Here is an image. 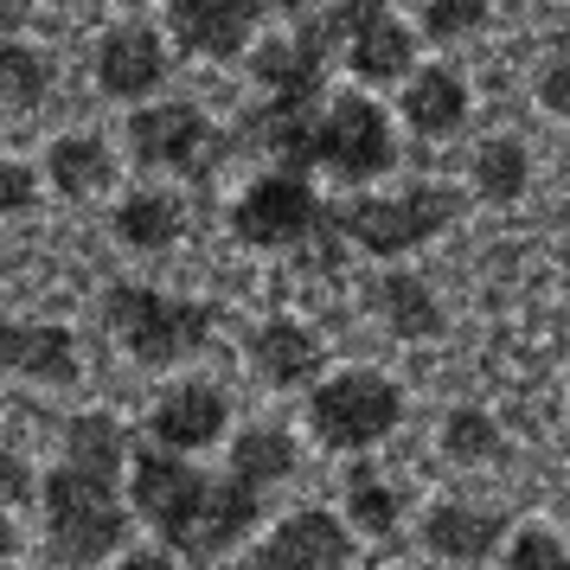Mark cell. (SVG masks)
<instances>
[{"mask_svg":"<svg viewBox=\"0 0 570 570\" xmlns=\"http://www.w3.org/2000/svg\"><path fill=\"white\" fill-rule=\"evenodd\" d=\"M129 493L135 513L160 532L167 551H186V558H218L232 551L263 513V493L237 488L232 474L212 481L186 455H167V449H141L129 462Z\"/></svg>","mask_w":570,"mask_h":570,"instance_id":"obj_1","label":"cell"},{"mask_svg":"<svg viewBox=\"0 0 570 570\" xmlns=\"http://www.w3.org/2000/svg\"><path fill=\"white\" fill-rule=\"evenodd\" d=\"M46 539L58 564H97L129 539V507L109 474L65 462L46 474Z\"/></svg>","mask_w":570,"mask_h":570,"instance_id":"obj_2","label":"cell"},{"mask_svg":"<svg viewBox=\"0 0 570 570\" xmlns=\"http://www.w3.org/2000/svg\"><path fill=\"white\" fill-rule=\"evenodd\" d=\"M104 321L109 334L122 340V353L135 365H174L193 360L212 340V308L206 302H186V295H160L141 283H116L104 295Z\"/></svg>","mask_w":570,"mask_h":570,"instance_id":"obj_3","label":"cell"},{"mask_svg":"<svg viewBox=\"0 0 570 570\" xmlns=\"http://www.w3.org/2000/svg\"><path fill=\"white\" fill-rule=\"evenodd\" d=\"M455 212H462V199H455L449 186L416 180V186H404V193L346 199V206H334V218H340V237H346V244H360L372 257H404L416 244H430L442 225H455Z\"/></svg>","mask_w":570,"mask_h":570,"instance_id":"obj_4","label":"cell"},{"mask_svg":"<svg viewBox=\"0 0 570 570\" xmlns=\"http://www.w3.org/2000/svg\"><path fill=\"white\" fill-rule=\"evenodd\" d=\"M397 423H404V391L385 372H365V365L321 379L308 397V430L334 455H360L372 442H385Z\"/></svg>","mask_w":570,"mask_h":570,"instance_id":"obj_5","label":"cell"},{"mask_svg":"<svg viewBox=\"0 0 570 570\" xmlns=\"http://www.w3.org/2000/svg\"><path fill=\"white\" fill-rule=\"evenodd\" d=\"M232 232L250 250H302L314 237H340L334 206H321V193L308 174H263L257 186H244V199L232 206Z\"/></svg>","mask_w":570,"mask_h":570,"instance_id":"obj_6","label":"cell"},{"mask_svg":"<svg viewBox=\"0 0 570 570\" xmlns=\"http://www.w3.org/2000/svg\"><path fill=\"white\" fill-rule=\"evenodd\" d=\"M314 167H327L346 186H372L397 167V141H391V116L372 97L346 90L334 104H321L314 122Z\"/></svg>","mask_w":570,"mask_h":570,"instance_id":"obj_7","label":"cell"},{"mask_svg":"<svg viewBox=\"0 0 570 570\" xmlns=\"http://www.w3.org/2000/svg\"><path fill=\"white\" fill-rule=\"evenodd\" d=\"M321 27L334 46H346V71L360 83H411L416 78V27L391 13L385 0H346L327 7Z\"/></svg>","mask_w":570,"mask_h":570,"instance_id":"obj_8","label":"cell"},{"mask_svg":"<svg viewBox=\"0 0 570 570\" xmlns=\"http://www.w3.org/2000/svg\"><path fill=\"white\" fill-rule=\"evenodd\" d=\"M334 39L321 27V13H302L283 39H263L257 58H250V71L257 83L269 90V104H288V109H308L314 90L327 83V65H334Z\"/></svg>","mask_w":570,"mask_h":570,"instance_id":"obj_9","label":"cell"},{"mask_svg":"<svg viewBox=\"0 0 570 570\" xmlns=\"http://www.w3.org/2000/svg\"><path fill=\"white\" fill-rule=\"evenodd\" d=\"M129 148L135 160L167 167V174H206L212 155H218V129L206 122V109L193 104H155V109H135Z\"/></svg>","mask_w":570,"mask_h":570,"instance_id":"obj_10","label":"cell"},{"mask_svg":"<svg viewBox=\"0 0 570 570\" xmlns=\"http://www.w3.org/2000/svg\"><path fill=\"white\" fill-rule=\"evenodd\" d=\"M346 525H340L334 513H321V507H308V513H288L269 539L244 558V570H346Z\"/></svg>","mask_w":570,"mask_h":570,"instance_id":"obj_11","label":"cell"},{"mask_svg":"<svg viewBox=\"0 0 570 570\" xmlns=\"http://www.w3.org/2000/svg\"><path fill=\"white\" fill-rule=\"evenodd\" d=\"M225 423H232V397L206 379H186V385H167L155 397V411H148V430L167 455H180V449H212V442L225 436Z\"/></svg>","mask_w":570,"mask_h":570,"instance_id":"obj_12","label":"cell"},{"mask_svg":"<svg viewBox=\"0 0 570 570\" xmlns=\"http://www.w3.org/2000/svg\"><path fill=\"white\" fill-rule=\"evenodd\" d=\"M263 7L257 0H174L167 7V27L193 58H237L257 32Z\"/></svg>","mask_w":570,"mask_h":570,"instance_id":"obj_13","label":"cell"},{"mask_svg":"<svg viewBox=\"0 0 570 570\" xmlns=\"http://www.w3.org/2000/svg\"><path fill=\"white\" fill-rule=\"evenodd\" d=\"M507 519L488 513V507H462V500H442V507H430V519H423V544L436 551L442 564H488L493 551H507Z\"/></svg>","mask_w":570,"mask_h":570,"instance_id":"obj_14","label":"cell"},{"mask_svg":"<svg viewBox=\"0 0 570 570\" xmlns=\"http://www.w3.org/2000/svg\"><path fill=\"white\" fill-rule=\"evenodd\" d=\"M167 78V46H160L155 27H109L104 46H97V83L109 97H148L155 83Z\"/></svg>","mask_w":570,"mask_h":570,"instance_id":"obj_15","label":"cell"},{"mask_svg":"<svg viewBox=\"0 0 570 570\" xmlns=\"http://www.w3.org/2000/svg\"><path fill=\"white\" fill-rule=\"evenodd\" d=\"M250 365H257L276 391H302V385H314V379H321L327 346L314 340V327H302V321L276 314V321H263L257 334H250Z\"/></svg>","mask_w":570,"mask_h":570,"instance_id":"obj_16","label":"cell"},{"mask_svg":"<svg viewBox=\"0 0 570 570\" xmlns=\"http://www.w3.org/2000/svg\"><path fill=\"white\" fill-rule=\"evenodd\" d=\"M397 109H404V122L423 141H449L468 122V78L449 71V65H416V78L404 83Z\"/></svg>","mask_w":570,"mask_h":570,"instance_id":"obj_17","label":"cell"},{"mask_svg":"<svg viewBox=\"0 0 570 570\" xmlns=\"http://www.w3.org/2000/svg\"><path fill=\"white\" fill-rule=\"evenodd\" d=\"M0 372H27L39 385H71L78 379V340L52 321H39V327L0 321Z\"/></svg>","mask_w":570,"mask_h":570,"instance_id":"obj_18","label":"cell"},{"mask_svg":"<svg viewBox=\"0 0 570 570\" xmlns=\"http://www.w3.org/2000/svg\"><path fill=\"white\" fill-rule=\"evenodd\" d=\"M180 232H186L180 193L141 186V193H129V199L116 206V237H122L129 250H167V244H180Z\"/></svg>","mask_w":570,"mask_h":570,"instance_id":"obj_19","label":"cell"},{"mask_svg":"<svg viewBox=\"0 0 570 570\" xmlns=\"http://www.w3.org/2000/svg\"><path fill=\"white\" fill-rule=\"evenodd\" d=\"M372 308L391 327V340H436L442 334V302L430 295L423 276H385V283H372Z\"/></svg>","mask_w":570,"mask_h":570,"instance_id":"obj_20","label":"cell"},{"mask_svg":"<svg viewBox=\"0 0 570 570\" xmlns=\"http://www.w3.org/2000/svg\"><path fill=\"white\" fill-rule=\"evenodd\" d=\"M474 193L481 199H493V206H513L519 193H525V180H532V155H525V141L519 135H488L481 148H474Z\"/></svg>","mask_w":570,"mask_h":570,"instance_id":"obj_21","label":"cell"},{"mask_svg":"<svg viewBox=\"0 0 570 570\" xmlns=\"http://www.w3.org/2000/svg\"><path fill=\"white\" fill-rule=\"evenodd\" d=\"M109 174H116V160H109L104 135H65V141H52V186L58 193L90 199V193L109 186Z\"/></svg>","mask_w":570,"mask_h":570,"instance_id":"obj_22","label":"cell"},{"mask_svg":"<svg viewBox=\"0 0 570 570\" xmlns=\"http://www.w3.org/2000/svg\"><path fill=\"white\" fill-rule=\"evenodd\" d=\"M295 474V442L283 436V430H244L237 436V449H232V481L237 488H250V493H263V488H276V481H288Z\"/></svg>","mask_w":570,"mask_h":570,"instance_id":"obj_23","label":"cell"},{"mask_svg":"<svg viewBox=\"0 0 570 570\" xmlns=\"http://www.w3.org/2000/svg\"><path fill=\"white\" fill-rule=\"evenodd\" d=\"M346 519L360 525L365 539H391V532H397V519H404V493L391 488L385 474L353 468V474H346Z\"/></svg>","mask_w":570,"mask_h":570,"instance_id":"obj_24","label":"cell"},{"mask_svg":"<svg viewBox=\"0 0 570 570\" xmlns=\"http://www.w3.org/2000/svg\"><path fill=\"white\" fill-rule=\"evenodd\" d=\"M65 442H71V462L90 468V474H109V481H116V468L129 462V436H122L116 416H78L65 430Z\"/></svg>","mask_w":570,"mask_h":570,"instance_id":"obj_25","label":"cell"},{"mask_svg":"<svg viewBox=\"0 0 570 570\" xmlns=\"http://www.w3.org/2000/svg\"><path fill=\"white\" fill-rule=\"evenodd\" d=\"M46 90H52V65H46V52H32V46H0V104L39 109L46 104Z\"/></svg>","mask_w":570,"mask_h":570,"instance_id":"obj_26","label":"cell"},{"mask_svg":"<svg viewBox=\"0 0 570 570\" xmlns=\"http://www.w3.org/2000/svg\"><path fill=\"white\" fill-rule=\"evenodd\" d=\"M442 455L449 462H462V468H481L500 455V423L481 411H449L442 416Z\"/></svg>","mask_w":570,"mask_h":570,"instance_id":"obj_27","label":"cell"},{"mask_svg":"<svg viewBox=\"0 0 570 570\" xmlns=\"http://www.w3.org/2000/svg\"><path fill=\"white\" fill-rule=\"evenodd\" d=\"M493 20L488 0H423L416 7V39H474Z\"/></svg>","mask_w":570,"mask_h":570,"instance_id":"obj_28","label":"cell"},{"mask_svg":"<svg viewBox=\"0 0 570 570\" xmlns=\"http://www.w3.org/2000/svg\"><path fill=\"white\" fill-rule=\"evenodd\" d=\"M500 570H570V544L544 525H519L500 551Z\"/></svg>","mask_w":570,"mask_h":570,"instance_id":"obj_29","label":"cell"},{"mask_svg":"<svg viewBox=\"0 0 570 570\" xmlns=\"http://www.w3.org/2000/svg\"><path fill=\"white\" fill-rule=\"evenodd\" d=\"M539 109H551V116H564L570 122V32H558L551 39V52L539 58Z\"/></svg>","mask_w":570,"mask_h":570,"instance_id":"obj_30","label":"cell"},{"mask_svg":"<svg viewBox=\"0 0 570 570\" xmlns=\"http://www.w3.org/2000/svg\"><path fill=\"white\" fill-rule=\"evenodd\" d=\"M27 206H32V174L13 167V160H0V218L7 212H27Z\"/></svg>","mask_w":570,"mask_h":570,"instance_id":"obj_31","label":"cell"},{"mask_svg":"<svg viewBox=\"0 0 570 570\" xmlns=\"http://www.w3.org/2000/svg\"><path fill=\"white\" fill-rule=\"evenodd\" d=\"M27 493H32V468L0 449V500H27Z\"/></svg>","mask_w":570,"mask_h":570,"instance_id":"obj_32","label":"cell"},{"mask_svg":"<svg viewBox=\"0 0 570 570\" xmlns=\"http://www.w3.org/2000/svg\"><path fill=\"white\" fill-rule=\"evenodd\" d=\"M116 570H180V564H174L167 551H129V558H122Z\"/></svg>","mask_w":570,"mask_h":570,"instance_id":"obj_33","label":"cell"},{"mask_svg":"<svg viewBox=\"0 0 570 570\" xmlns=\"http://www.w3.org/2000/svg\"><path fill=\"white\" fill-rule=\"evenodd\" d=\"M13 551V525H7V513H0V558Z\"/></svg>","mask_w":570,"mask_h":570,"instance_id":"obj_34","label":"cell"},{"mask_svg":"<svg viewBox=\"0 0 570 570\" xmlns=\"http://www.w3.org/2000/svg\"><path fill=\"white\" fill-rule=\"evenodd\" d=\"M564 174H570V141H564Z\"/></svg>","mask_w":570,"mask_h":570,"instance_id":"obj_35","label":"cell"}]
</instances>
